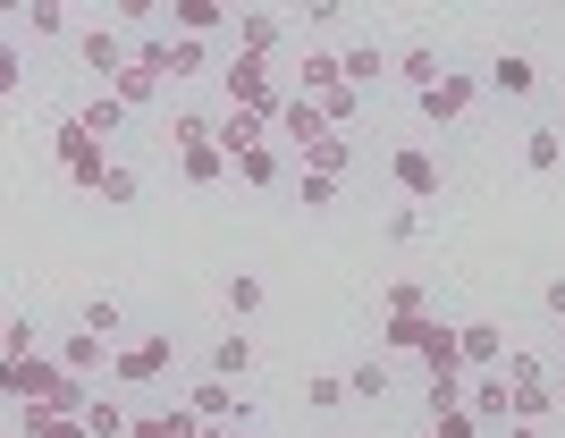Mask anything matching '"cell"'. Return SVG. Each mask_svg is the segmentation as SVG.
<instances>
[{
  "label": "cell",
  "instance_id": "38",
  "mask_svg": "<svg viewBox=\"0 0 565 438\" xmlns=\"http://www.w3.org/2000/svg\"><path fill=\"white\" fill-rule=\"evenodd\" d=\"M338 203V178H312V169H305V211H330Z\"/></svg>",
  "mask_w": 565,
  "mask_h": 438
},
{
  "label": "cell",
  "instance_id": "36",
  "mask_svg": "<svg viewBox=\"0 0 565 438\" xmlns=\"http://www.w3.org/2000/svg\"><path fill=\"white\" fill-rule=\"evenodd\" d=\"M136 194H143V178H136V169H110V185H102V203H136Z\"/></svg>",
  "mask_w": 565,
  "mask_h": 438
},
{
  "label": "cell",
  "instance_id": "41",
  "mask_svg": "<svg viewBox=\"0 0 565 438\" xmlns=\"http://www.w3.org/2000/svg\"><path fill=\"white\" fill-rule=\"evenodd\" d=\"M136 438H169V430H161V414H143V421H136Z\"/></svg>",
  "mask_w": 565,
  "mask_h": 438
},
{
  "label": "cell",
  "instance_id": "13",
  "mask_svg": "<svg viewBox=\"0 0 565 438\" xmlns=\"http://www.w3.org/2000/svg\"><path fill=\"white\" fill-rule=\"evenodd\" d=\"M380 312H388V321H430V287L423 278H397V287L380 296Z\"/></svg>",
  "mask_w": 565,
  "mask_h": 438
},
{
  "label": "cell",
  "instance_id": "30",
  "mask_svg": "<svg viewBox=\"0 0 565 438\" xmlns=\"http://www.w3.org/2000/svg\"><path fill=\"white\" fill-rule=\"evenodd\" d=\"M430 438H481V414H472V405H448V414H430Z\"/></svg>",
  "mask_w": 565,
  "mask_h": 438
},
{
  "label": "cell",
  "instance_id": "14",
  "mask_svg": "<svg viewBox=\"0 0 565 438\" xmlns=\"http://www.w3.org/2000/svg\"><path fill=\"white\" fill-rule=\"evenodd\" d=\"M338 60H347V85H354V93H372L380 76L397 68V60H388V51H372V43H354V51H338Z\"/></svg>",
  "mask_w": 565,
  "mask_h": 438
},
{
  "label": "cell",
  "instance_id": "22",
  "mask_svg": "<svg viewBox=\"0 0 565 438\" xmlns=\"http://www.w3.org/2000/svg\"><path fill=\"white\" fill-rule=\"evenodd\" d=\"M85 430H94V438H136V414L110 405V396H94V405H85Z\"/></svg>",
  "mask_w": 565,
  "mask_h": 438
},
{
  "label": "cell",
  "instance_id": "18",
  "mask_svg": "<svg viewBox=\"0 0 565 438\" xmlns=\"http://www.w3.org/2000/svg\"><path fill=\"white\" fill-rule=\"evenodd\" d=\"M18 363H34V321L9 312V321H0V371H18Z\"/></svg>",
  "mask_w": 565,
  "mask_h": 438
},
{
  "label": "cell",
  "instance_id": "7",
  "mask_svg": "<svg viewBox=\"0 0 565 438\" xmlns=\"http://www.w3.org/2000/svg\"><path fill=\"white\" fill-rule=\"evenodd\" d=\"M270 127H279V118H262V110H228V118L212 127V143L228 152V161H245V152H254V143L270 136Z\"/></svg>",
  "mask_w": 565,
  "mask_h": 438
},
{
  "label": "cell",
  "instance_id": "9",
  "mask_svg": "<svg viewBox=\"0 0 565 438\" xmlns=\"http://www.w3.org/2000/svg\"><path fill=\"white\" fill-rule=\"evenodd\" d=\"M76 60H85L102 85H118V68H127L136 51H118V34H102V25H94V34H76Z\"/></svg>",
  "mask_w": 565,
  "mask_h": 438
},
{
  "label": "cell",
  "instance_id": "39",
  "mask_svg": "<svg viewBox=\"0 0 565 438\" xmlns=\"http://www.w3.org/2000/svg\"><path fill=\"white\" fill-rule=\"evenodd\" d=\"M498 438H548V430H541V421H507Z\"/></svg>",
  "mask_w": 565,
  "mask_h": 438
},
{
  "label": "cell",
  "instance_id": "5",
  "mask_svg": "<svg viewBox=\"0 0 565 438\" xmlns=\"http://www.w3.org/2000/svg\"><path fill=\"white\" fill-rule=\"evenodd\" d=\"M472 93H481V85H472L465 68H448V76H439V85L423 93V118H430V127H456V118L472 110Z\"/></svg>",
  "mask_w": 565,
  "mask_h": 438
},
{
  "label": "cell",
  "instance_id": "8",
  "mask_svg": "<svg viewBox=\"0 0 565 438\" xmlns=\"http://www.w3.org/2000/svg\"><path fill=\"white\" fill-rule=\"evenodd\" d=\"M279 136H287V143H321V136H338V127H330V110H321V102H305V93H296V102L279 110Z\"/></svg>",
  "mask_w": 565,
  "mask_h": 438
},
{
  "label": "cell",
  "instance_id": "2",
  "mask_svg": "<svg viewBox=\"0 0 565 438\" xmlns=\"http://www.w3.org/2000/svg\"><path fill=\"white\" fill-rule=\"evenodd\" d=\"M60 169H68L76 194H102L110 185V161H102V136H85L76 118H60Z\"/></svg>",
  "mask_w": 565,
  "mask_h": 438
},
{
  "label": "cell",
  "instance_id": "29",
  "mask_svg": "<svg viewBox=\"0 0 565 438\" xmlns=\"http://www.w3.org/2000/svg\"><path fill=\"white\" fill-rule=\"evenodd\" d=\"M523 161H532V169H557L565 161V136H557V127H532V136H523Z\"/></svg>",
  "mask_w": 565,
  "mask_h": 438
},
{
  "label": "cell",
  "instance_id": "4",
  "mask_svg": "<svg viewBox=\"0 0 565 438\" xmlns=\"http://www.w3.org/2000/svg\"><path fill=\"white\" fill-rule=\"evenodd\" d=\"M388 178H397L414 203H439V152H423V143H397V152H388Z\"/></svg>",
  "mask_w": 565,
  "mask_h": 438
},
{
  "label": "cell",
  "instance_id": "34",
  "mask_svg": "<svg viewBox=\"0 0 565 438\" xmlns=\"http://www.w3.org/2000/svg\"><path fill=\"white\" fill-rule=\"evenodd\" d=\"M321 110H330V127H338V136H347L354 118H363V93H354V85H338L330 102H321Z\"/></svg>",
  "mask_w": 565,
  "mask_h": 438
},
{
  "label": "cell",
  "instance_id": "21",
  "mask_svg": "<svg viewBox=\"0 0 565 438\" xmlns=\"http://www.w3.org/2000/svg\"><path fill=\"white\" fill-rule=\"evenodd\" d=\"M347 161H354V143H347V136L305 143V169H312V178H347Z\"/></svg>",
  "mask_w": 565,
  "mask_h": 438
},
{
  "label": "cell",
  "instance_id": "42",
  "mask_svg": "<svg viewBox=\"0 0 565 438\" xmlns=\"http://www.w3.org/2000/svg\"><path fill=\"white\" fill-rule=\"evenodd\" d=\"M203 438H236V430H203Z\"/></svg>",
  "mask_w": 565,
  "mask_h": 438
},
{
  "label": "cell",
  "instance_id": "17",
  "mask_svg": "<svg viewBox=\"0 0 565 438\" xmlns=\"http://www.w3.org/2000/svg\"><path fill=\"white\" fill-rule=\"evenodd\" d=\"M236 43L254 51V60H270V51H279V18H270V9H245V18H236Z\"/></svg>",
  "mask_w": 565,
  "mask_h": 438
},
{
  "label": "cell",
  "instance_id": "19",
  "mask_svg": "<svg viewBox=\"0 0 565 438\" xmlns=\"http://www.w3.org/2000/svg\"><path fill=\"white\" fill-rule=\"evenodd\" d=\"M490 85L507 93V102H523V93L541 85V68H532V60H515V51H507V60H490Z\"/></svg>",
  "mask_w": 565,
  "mask_h": 438
},
{
  "label": "cell",
  "instance_id": "23",
  "mask_svg": "<svg viewBox=\"0 0 565 438\" xmlns=\"http://www.w3.org/2000/svg\"><path fill=\"white\" fill-rule=\"evenodd\" d=\"M220 25H228V9H220V0H178V34H194V43H203V34H220Z\"/></svg>",
  "mask_w": 565,
  "mask_h": 438
},
{
  "label": "cell",
  "instance_id": "31",
  "mask_svg": "<svg viewBox=\"0 0 565 438\" xmlns=\"http://www.w3.org/2000/svg\"><path fill=\"white\" fill-rule=\"evenodd\" d=\"M85 329H94V338H118V329H127V312H118V296H94V303H85Z\"/></svg>",
  "mask_w": 565,
  "mask_h": 438
},
{
  "label": "cell",
  "instance_id": "43",
  "mask_svg": "<svg viewBox=\"0 0 565 438\" xmlns=\"http://www.w3.org/2000/svg\"><path fill=\"white\" fill-rule=\"evenodd\" d=\"M423 438H430V430H423Z\"/></svg>",
  "mask_w": 565,
  "mask_h": 438
},
{
  "label": "cell",
  "instance_id": "20",
  "mask_svg": "<svg viewBox=\"0 0 565 438\" xmlns=\"http://www.w3.org/2000/svg\"><path fill=\"white\" fill-rule=\"evenodd\" d=\"M102 93H118V102H127V110H143V102H152V93H161V76L143 68V60H127V68H118V85H102Z\"/></svg>",
  "mask_w": 565,
  "mask_h": 438
},
{
  "label": "cell",
  "instance_id": "16",
  "mask_svg": "<svg viewBox=\"0 0 565 438\" xmlns=\"http://www.w3.org/2000/svg\"><path fill=\"white\" fill-rule=\"evenodd\" d=\"M178 169H186V185H220V178H236V161L220 152V143H203V152H178Z\"/></svg>",
  "mask_w": 565,
  "mask_h": 438
},
{
  "label": "cell",
  "instance_id": "6",
  "mask_svg": "<svg viewBox=\"0 0 565 438\" xmlns=\"http://www.w3.org/2000/svg\"><path fill=\"white\" fill-rule=\"evenodd\" d=\"M456 346H465L472 380H481V371H507V338H498V321H465V329H456Z\"/></svg>",
  "mask_w": 565,
  "mask_h": 438
},
{
  "label": "cell",
  "instance_id": "1",
  "mask_svg": "<svg viewBox=\"0 0 565 438\" xmlns=\"http://www.w3.org/2000/svg\"><path fill=\"white\" fill-rule=\"evenodd\" d=\"M0 388L18 396V405H43V414H76V421H85V405H94V388H85V380H76L60 354H34V363L0 371Z\"/></svg>",
  "mask_w": 565,
  "mask_h": 438
},
{
  "label": "cell",
  "instance_id": "27",
  "mask_svg": "<svg viewBox=\"0 0 565 438\" xmlns=\"http://www.w3.org/2000/svg\"><path fill=\"white\" fill-rule=\"evenodd\" d=\"M212 127H220V118H203V110H178V118H169V143H178V152H203V143H212Z\"/></svg>",
  "mask_w": 565,
  "mask_h": 438
},
{
  "label": "cell",
  "instance_id": "10",
  "mask_svg": "<svg viewBox=\"0 0 565 438\" xmlns=\"http://www.w3.org/2000/svg\"><path fill=\"white\" fill-rule=\"evenodd\" d=\"M245 371H254V338H245V329H220L212 338V380H245Z\"/></svg>",
  "mask_w": 565,
  "mask_h": 438
},
{
  "label": "cell",
  "instance_id": "25",
  "mask_svg": "<svg viewBox=\"0 0 565 438\" xmlns=\"http://www.w3.org/2000/svg\"><path fill=\"white\" fill-rule=\"evenodd\" d=\"M118 118H127V102H118V93H94V102L76 110V127H85V136H118Z\"/></svg>",
  "mask_w": 565,
  "mask_h": 438
},
{
  "label": "cell",
  "instance_id": "15",
  "mask_svg": "<svg viewBox=\"0 0 565 438\" xmlns=\"http://www.w3.org/2000/svg\"><path fill=\"white\" fill-rule=\"evenodd\" d=\"M397 76H405V85H414V93H430V85H439V76H448V60H439V51H430V43H414V51H397Z\"/></svg>",
  "mask_w": 565,
  "mask_h": 438
},
{
  "label": "cell",
  "instance_id": "32",
  "mask_svg": "<svg viewBox=\"0 0 565 438\" xmlns=\"http://www.w3.org/2000/svg\"><path fill=\"white\" fill-rule=\"evenodd\" d=\"M236 178H245V185H270V178H279V152H270V143H254V152L236 161Z\"/></svg>",
  "mask_w": 565,
  "mask_h": 438
},
{
  "label": "cell",
  "instance_id": "33",
  "mask_svg": "<svg viewBox=\"0 0 565 438\" xmlns=\"http://www.w3.org/2000/svg\"><path fill=\"white\" fill-rule=\"evenodd\" d=\"M347 388H354V396H388V363H372V354H363V363L347 371Z\"/></svg>",
  "mask_w": 565,
  "mask_h": 438
},
{
  "label": "cell",
  "instance_id": "26",
  "mask_svg": "<svg viewBox=\"0 0 565 438\" xmlns=\"http://www.w3.org/2000/svg\"><path fill=\"white\" fill-rule=\"evenodd\" d=\"M430 338H439V321H388V329H380V346H388V354H423Z\"/></svg>",
  "mask_w": 565,
  "mask_h": 438
},
{
  "label": "cell",
  "instance_id": "12",
  "mask_svg": "<svg viewBox=\"0 0 565 438\" xmlns=\"http://www.w3.org/2000/svg\"><path fill=\"white\" fill-rule=\"evenodd\" d=\"M338 85H347V60L338 51H305V102H330Z\"/></svg>",
  "mask_w": 565,
  "mask_h": 438
},
{
  "label": "cell",
  "instance_id": "40",
  "mask_svg": "<svg viewBox=\"0 0 565 438\" xmlns=\"http://www.w3.org/2000/svg\"><path fill=\"white\" fill-rule=\"evenodd\" d=\"M548 312H557V321H565V278H548Z\"/></svg>",
  "mask_w": 565,
  "mask_h": 438
},
{
  "label": "cell",
  "instance_id": "24",
  "mask_svg": "<svg viewBox=\"0 0 565 438\" xmlns=\"http://www.w3.org/2000/svg\"><path fill=\"white\" fill-rule=\"evenodd\" d=\"M347 371H312V380H305V405H312V414H338V405H347Z\"/></svg>",
  "mask_w": 565,
  "mask_h": 438
},
{
  "label": "cell",
  "instance_id": "11",
  "mask_svg": "<svg viewBox=\"0 0 565 438\" xmlns=\"http://www.w3.org/2000/svg\"><path fill=\"white\" fill-rule=\"evenodd\" d=\"M60 363H68L76 380H94V371H102V363H118V354H110V338H94V329H76L68 346H60Z\"/></svg>",
  "mask_w": 565,
  "mask_h": 438
},
{
  "label": "cell",
  "instance_id": "3",
  "mask_svg": "<svg viewBox=\"0 0 565 438\" xmlns=\"http://www.w3.org/2000/svg\"><path fill=\"white\" fill-rule=\"evenodd\" d=\"M169 363H178V338H169V329H143L136 346H118L110 380H118V388H143V380H161Z\"/></svg>",
  "mask_w": 565,
  "mask_h": 438
},
{
  "label": "cell",
  "instance_id": "37",
  "mask_svg": "<svg viewBox=\"0 0 565 438\" xmlns=\"http://www.w3.org/2000/svg\"><path fill=\"white\" fill-rule=\"evenodd\" d=\"M414 236H423V203H405L397 220H388V245H414Z\"/></svg>",
  "mask_w": 565,
  "mask_h": 438
},
{
  "label": "cell",
  "instance_id": "28",
  "mask_svg": "<svg viewBox=\"0 0 565 438\" xmlns=\"http://www.w3.org/2000/svg\"><path fill=\"white\" fill-rule=\"evenodd\" d=\"M254 312H262V278L236 270V278H228V321H254Z\"/></svg>",
  "mask_w": 565,
  "mask_h": 438
},
{
  "label": "cell",
  "instance_id": "35",
  "mask_svg": "<svg viewBox=\"0 0 565 438\" xmlns=\"http://www.w3.org/2000/svg\"><path fill=\"white\" fill-rule=\"evenodd\" d=\"M68 34V9L60 0H34V43H60Z\"/></svg>",
  "mask_w": 565,
  "mask_h": 438
}]
</instances>
